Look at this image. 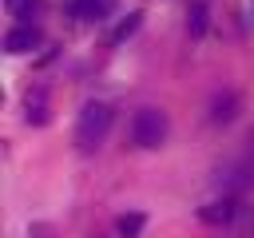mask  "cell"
Returning a JSON list of instances; mask_svg holds the SVG:
<instances>
[{"label":"cell","mask_w":254,"mask_h":238,"mask_svg":"<svg viewBox=\"0 0 254 238\" xmlns=\"http://www.w3.org/2000/svg\"><path fill=\"white\" fill-rule=\"evenodd\" d=\"M198 218H202L206 226H230V222L238 218V202H234V194H226V198H214V202L198 206Z\"/></svg>","instance_id":"3957f363"},{"label":"cell","mask_w":254,"mask_h":238,"mask_svg":"<svg viewBox=\"0 0 254 238\" xmlns=\"http://www.w3.org/2000/svg\"><path fill=\"white\" fill-rule=\"evenodd\" d=\"M206 20H210V16H206V4H194V8L187 12V32H190L194 40L206 36Z\"/></svg>","instance_id":"9c48e42d"},{"label":"cell","mask_w":254,"mask_h":238,"mask_svg":"<svg viewBox=\"0 0 254 238\" xmlns=\"http://www.w3.org/2000/svg\"><path fill=\"white\" fill-rule=\"evenodd\" d=\"M95 238H103V234H95Z\"/></svg>","instance_id":"7c38bea8"},{"label":"cell","mask_w":254,"mask_h":238,"mask_svg":"<svg viewBox=\"0 0 254 238\" xmlns=\"http://www.w3.org/2000/svg\"><path fill=\"white\" fill-rule=\"evenodd\" d=\"M40 44V28H32V24H20V28H12L8 36H4V52L8 56H24V52H32Z\"/></svg>","instance_id":"277c9868"},{"label":"cell","mask_w":254,"mask_h":238,"mask_svg":"<svg viewBox=\"0 0 254 238\" xmlns=\"http://www.w3.org/2000/svg\"><path fill=\"white\" fill-rule=\"evenodd\" d=\"M250 4H254V0H250Z\"/></svg>","instance_id":"4fadbf2b"},{"label":"cell","mask_w":254,"mask_h":238,"mask_svg":"<svg viewBox=\"0 0 254 238\" xmlns=\"http://www.w3.org/2000/svg\"><path fill=\"white\" fill-rule=\"evenodd\" d=\"M8 8H12L16 16H24V20H28V16H36V8H40V0H8Z\"/></svg>","instance_id":"8fae6325"},{"label":"cell","mask_w":254,"mask_h":238,"mask_svg":"<svg viewBox=\"0 0 254 238\" xmlns=\"http://www.w3.org/2000/svg\"><path fill=\"white\" fill-rule=\"evenodd\" d=\"M139 24H143V12H139V8H135V12H127V20H119V28L111 32V44H123V40H127Z\"/></svg>","instance_id":"30bf717a"},{"label":"cell","mask_w":254,"mask_h":238,"mask_svg":"<svg viewBox=\"0 0 254 238\" xmlns=\"http://www.w3.org/2000/svg\"><path fill=\"white\" fill-rule=\"evenodd\" d=\"M111 119H115V111H111L107 103H99V99L83 103V107H79V119H75V147H79V151H95V147L107 139Z\"/></svg>","instance_id":"6da1fadb"},{"label":"cell","mask_w":254,"mask_h":238,"mask_svg":"<svg viewBox=\"0 0 254 238\" xmlns=\"http://www.w3.org/2000/svg\"><path fill=\"white\" fill-rule=\"evenodd\" d=\"M230 175H234V178H230L234 186H250V182H254V135L246 139V155L234 163V171H230Z\"/></svg>","instance_id":"8992f818"},{"label":"cell","mask_w":254,"mask_h":238,"mask_svg":"<svg viewBox=\"0 0 254 238\" xmlns=\"http://www.w3.org/2000/svg\"><path fill=\"white\" fill-rule=\"evenodd\" d=\"M111 8H115V0H71V12L83 20H107Z\"/></svg>","instance_id":"ba28073f"},{"label":"cell","mask_w":254,"mask_h":238,"mask_svg":"<svg viewBox=\"0 0 254 238\" xmlns=\"http://www.w3.org/2000/svg\"><path fill=\"white\" fill-rule=\"evenodd\" d=\"M167 131H171V119H167V111H159V107H143V111H135V119H131V139H135V147H143V151L163 147V143H167Z\"/></svg>","instance_id":"7a4b0ae2"},{"label":"cell","mask_w":254,"mask_h":238,"mask_svg":"<svg viewBox=\"0 0 254 238\" xmlns=\"http://www.w3.org/2000/svg\"><path fill=\"white\" fill-rule=\"evenodd\" d=\"M238 115V95L234 91H222L210 99V123H230Z\"/></svg>","instance_id":"5b68a950"},{"label":"cell","mask_w":254,"mask_h":238,"mask_svg":"<svg viewBox=\"0 0 254 238\" xmlns=\"http://www.w3.org/2000/svg\"><path fill=\"white\" fill-rule=\"evenodd\" d=\"M143 226H147V214H143V210H127V214L115 218V234H119V238H139Z\"/></svg>","instance_id":"52a82bcc"}]
</instances>
